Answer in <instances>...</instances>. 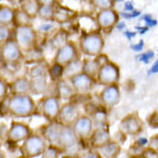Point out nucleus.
Segmentation results:
<instances>
[{"instance_id":"nucleus-1","label":"nucleus","mask_w":158,"mask_h":158,"mask_svg":"<svg viewBox=\"0 0 158 158\" xmlns=\"http://www.w3.org/2000/svg\"><path fill=\"white\" fill-rule=\"evenodd\" d=\"M3 101L6 113L17 118H27L37 112L36 102L31 95H12Z\"/></svg>"},{"instance_id":"nucleus-2","label":"nucleus","mask_w":158,"mask_h":158,"mask_svg":"<svg viewBox=\"0 0 158 158\" xmlns=\"http://www.w3.org/2000/svg\"><path fill=\"white\" fill-rule=\"evenodd\" d=\"M104 48V39L99 30L94 32L82 33L79 39V50L83 55L95 58L102 54Z\"/></svg>"},{"instance_id":"nucleus-3","label":"nucleus","mask_w":158,"mask_h":158,"mask_svg":"<svg viewBox=\"0 0 158 158\" xmlns=\"http://www.w3.org/2000/svg\"><path fill=\"white\" fill-rule=\"evenodd\" d=\"M48 148V142L41 134L33 133L27 139H25L19 147V150L24 158H35L41 156Z\"/></svg>"},{"instance_id":"nucleus-4","label":"nucleus","mask_w":158,"mask_h":158,"mask_svg":"<svg viewBox=\"0 0 158 158\" xmlns=\"http://www.w3.org/2000/svg\"><path fill=\"white\" fill-rule=\"evenodd\" d=\"M13 39L22 51H32L37 42V33L32 25L15 27L13 30Z\"/></svg>"},{"instance_id":"nucleus-5","label":"nucleus","mask_w":158,"mask_h":158,"mask_svg":"<svg viewBox=\"0 0 158 158\" xmlns=\"http://www.w3.org/2000/svg\"><path fill=\"white\" fill-rule=\"evenodd\" d=\"M61 101L56 95L44 96L39 100V110L41 115L49 122L57 121L61 109Z\"/></svg>"},{"instance_id":"nucleus-6","label":"nucleus","mask_w":158,"mask_h":158,"mask_svg":"<svg viewBox=\"0 0 158 158\" xmlns=\"http://www.w3.org/2000/svg\"><path fill=\"white\" fill-rule=\"evenodd\" d=\"M120 79V69L116 63L109 61L99 69V72L96 76V82L100 85L109 86L118 85Z\"/></svg>"},{"instance_id":"nucleus-7","label":"nucleus","mask_w":158,"mask_h":158,"mask_svg":"<svg viewBox=\"0 0 158 158\" xmlns=\"http://www.w3.org/2000/svg\"><path fill=\"white\" fill-rule=\"evenodd\" d=\"M79 59H80V57H79L78 48L76 47V44L73 41H69L67 44H64L56 51L54 62L65 68L74 61Z\"/></svg>"},{"instance_id":"nucleus-8","label":"nucleus","mask_w":158,"mask_h":158,"mask_svg":"<svg viewBox=\"0 0 158 158\" xmlns=\"http://www.w3.org/2000/svg\"><path fill=\"white\" fill-rule=\"evenodd\" d=\"M143 131V121L137 113H130L120 120L119 132L129 136H137Z\"/></svg>"},{"instance_id":"nucleus-9","label":"nucleus","mask_w":158,"mask_h":158,"mask_svg":"<svg viewBox=\"0 0 158 158\" xmlns=\"http://www.w3.org/2000/svg\"><path fill=\"white\" fill-rule=\"evenodd\" d=\"M120 16L119 12L116 10H106V11H98L95 16L96 23L98 29L104 33H110L119 22Z\"/></svg>"},{"instance_id":"nucleus-10","label":"nucleus","mask_w":158,"mask_h":158,"mask_svg":"<svg viewBox=\"0 0 158 158\" xmlns=\"http://www.w3.org/2000/svg\"><path fill=\"white\" fill-rule=\"evenodd\" d=\"M33 134V130L27 123L19 121H13L6 132V140L13 144L23 142Z\"/></svg>"},{"instance_id":"nucleus-11","label":"nucleus","mask_w":158,"mask_h":158,"mask_svg":"<svg viewBox=\"0 0 158 158\" xmlns=\"http://www.w3.org/2000/svg\"><path fill=\"white\" fill-rule=\"evenodd\" d=\"M0 52H1L2 58H3L4 64H18L23 58L22 50L20 49L19 45L13 38L0 47Z\"/></svg>"},{"instance_id":"nucleus-12","label":"nucleus","mask_w":158,"mask_h":158,"mask_svg":"<svg viewBox=\"0 0 158 158\" xmlns=\"http://www.w3.org/2000/svg\"><path fill=\"white\" fill-rule=\"evenodd\" d=\"M80 116V110L77 104L74 102H67L61 106L59 115L57 117V122L61 126L73 127V124Z\"/></svg>"},{"instance_id":"nucleus-13","label":"nucleus","mask_w":158,"mask_h":158,"mask_svg":"<svg viewBox=\"0 0 158 158\" xmlns=\"http://www.w3.org/2000/svg\"><path fill=\"white\" fill-rule=\"evenodd\" d=\"M121 93L118 85H113L109 86H103L99 94V100L103 108L106 110H111L117 106L120 101Z\"/></svg>"},{"instance_id":"nucleus-14","label":"nucleus","mask_w":158,"mask_h":158,"mask_svg":"<svg viewBox=\"0 0 158 158\" xmlns=\"http://www.w3.org/2000/svg\"><path fill=\"white\" fill-rule=\"evenodd\" d=\"M69 82L72 85L75 93L85 94L93 89L94 85L96 83V79L89 76L85 72H80L69 78Z\"/></svg>"},{"instance_id":"nucleus-15","label":"nucleus","mask_w":158,"mask_h":158,"mask_svg":"<svg viewBox=\"0 0 158 158\" xmlns=\"http://www.w3.org/2000/svg\"><path fill=\"white\" fill-rule=\"evenodd\" d=\"M94 123L90 116L81 115L73 124V130L79 140H89L94 131Z\"/></svg>"},{"instance_id":"nucleus-16","label":"nucleus","mask_w":158,"mask_h":158,"mask_svg":"<svg viewBox=\"0 0 158 158\" xmlns=\"http://www.w3.org/2000/svg\"><path fill=\"white\" fill-rule=\"evenodd\" d=\"M79 139L77 135L75 134L73 130V127L62 126L60 131L59 142H58V148L62 150L63 152L72 149L78 143Z\"/></svg>"},{"instance_id":"nucleus-17","label":"nucleus","mask_w":158,"mask_h":158,"mask_svg":"<svg viewBox=\"0 0 158 158\" xmlns=\"http://www.w3.org/2000/svg\"><path fill=\"white\" fill-rule=\"evenodd\" d=\"M61 127H62L61 124L55 121L49 122L41 129V136L47 140V142H49L50 146L58 147Z\"/></svg>"},{"instance_id":"nucleus-18","label":"nucleus","mask_w":158,"mask_h":158,"mask_svg":"<svg viewBox=\"0 0 158 158\" xmlns=\"http://www.w3.org/2000/svg\"><path fill=\"white\" fill-rule=\"evenodd\" d=\"M111 139V134H110L109 128H97L94 129L93 133H92L91 137L89 138V142H90L91 147L95 148V149H99L106 143H108Z\"/></svg>"},{"instance_id":"nucleus-19","label":"nucleus","mask_w":158,"mask_h":158,"mask_svg":"<svg viewBox=\"0 0 158 158\" xmlns=\"http://www.w3.org/2000/svg\"><path fill=\"white\" fill-rule=\"evenodd\" d=\"M12 95H31V82L27 76L19 77L9 85Z\"/></svg>"},{"instance_id":"nucleus-20","label":"nucleus","mask_w":158,"mask_h":158,"mask_svg":"<svg viewBox=\"0 0 158 158\" xmlns=\"http://www.w3.org/2000/svg\"><path fill=\"white\" fill-rule=\"evenodd\" d=\"M75 12L73 10L69 9L68 6H64L62 4H59L56 2L55 13H54V20L55 23H65L71 21L75 18Z\"/></svg>"},{"instance_id":"nucleus-21","label":"nucleus","mask_w":158,"mask_h":158,"mask_svg":"<svg viewBox=\"0 0 158 158\" xmlns=\"http://www.w3.org/2000/svg\"><path fill=\"white\" fill-rule=\"evenodd\" d=\"M97 151L103 158H117L121 153V146L116 140H110L108 143L99 148Z\"/></svg>"},{"instance_id":"nucleus-22","label":"nucleus","mask_w":158,"mask_h":158,"mask_svg":"<svg viewBox=\"0 0 158 158\" xmlns=\"http://www.w3.org/2000/svg\"><path fill=\"white\" fill-rule=\"evenodd\" d=\"M91 118L93 120L94 128H108V112L103 106L96 108L91 113Z\"/></svg>"},{"instance_id":"nucleus-23","label":"nucleus","mask_w":158,"mask_h":158,"mask_svg":"<svg viewBox=\"0 0 158 158\" xmlns=\"http://www.w3.org/2000/svg\"><path fill=\"white\" fill-rule=\"evenodd\" d=\"M75 91L65 80L61 79L58 82H56V96L59 99H71L75 95Z\"/></svg>"},{"instance_id":"nucleus-24","label":"nucleus","mask_w":158,"mask_h":158,"mask_svg":"<svg viewBox=\"0 0 158 158\" xmlns=\"http://www.w3.org/2000/svg\"><path fill=\"white\" fill-rule=\"evenodd\" d=\"M55 1L50 2H42L40 4L39 12H38V17L45 22H50L54 20V13H55Z\"/></svg>"},{"instance_id":"nucleus-25","label":"nucleus","mask_w":158,"mask_h":158,"mask_svg":"<svg viewBox=\"0 0 158 158\" xmlns=\"http://www.w3.org/2000/svg\"><path fill=\"white\" fill-rule=\"evenodd\" d=\"M40 4L41 1H37V0H24V1H20V9L33 20L38 17Z\"/></svg>"},{"instance_id":"nucleus-26","label":"nucleus","mask_w":158,"mask_h":158,"mask_svg":"<svg viewBox=\"0 0 158 158\" xmlns=\"http://www.w3.org/2000/svg\"><path fill=\"white\" fill-rule=\"evenodd\" d=\"M102 65L100 64L98 58L95 57L93 59H85L82 60V72L88 74L89 76L96 79V76L99 72V69Z\"/></svg>"},{"instance_id":"nucleus-27","label":"nucleus","mask_w":158,"mask_h":158,"mask_svg":"<svg viewBox=\"0 0 158 158\" xmlns=\"http://www.w3.org/2000/svg\"><path fill=\"white\" fill-rule=\"evenodd\" d=\"M47 79H48V76H42V77L30 79L31 93L35 94V95H39V94L44 93V92L49 89V85H48Z\"/></svg>"},{"instance_id":"nucleus-28","label":"nucleus","mask_w":158,"mask_h":158,"mask_svg":"<svg viewBox=\"0 0 158 158\" xmlns=\"http://www.w3.org/2000/svg\"><path fill=\"white\" fill-rule=\"evenodd\" d=\"M14 16H15V9L0 4V25H6L10 27L14 22Z\"/></svg>"},{"instance_id":"nucleus-29","label":"nucleus","mask_w":158,"mask_h":158,"mask_svg":"<svg viewBox=\"0 0 158 158\" xmlns=\"http://www.w3.org/2000/svg\"><path fill=\"white\" fill-rule=\"evenodd\" d=\"M70 41L69 40V33L68 31L63 30V29H59L58 31H56V33L54 34V36L51 38L50 43L54 49L57 51L58 49H60L61 47H63L64 44Z\"/></svg>"},{"instance_id":"nucleus-30","label":"nucleus","mask_w":158,"mask_h":158,"mask_svg":"<svg viewBox=\"0 0 158 158\" xmlns=\"http://www.w3.org/2000/svg\"><path fill=\"white\" fill-rule=\"evenodd\" d=\"M31 22H32V19L21 9H15L14 22H13V25L15 27H30Z\"/></svg>"},{"instance_id":"nucleus-31","label":"nucleus","mask_w":158,"mask_h":158,"mask_svg":"<svg viewBox=\"0 0 158 158\" xmlns=\"http://www.w3.org/2000/svg\"><path fill=\"white\" fill-rule=\"evenodd\" d=\"M64 70H65L64 67L58 64V63L53 62V64L49 67L48 76H49L53 82H58V81L62 79L63 75H64Z\"/></svg>"},{"instance_id":"nucleus-32","label":"nucleus","mask_w":158,"mask_h":158,"mask_svg":"<svg viewBox=\"0 0 158 158\" xmlns=\"http://www.w3.org/2000/svg\"><path fill=\"white\" fill-rule=\"evenodd\" d=\"M48 71H49V68L47 65L42 64V63H37L29 70V77L30 79H32L42 77V76H48Z\"/></svg>"},{"instance_id":"nucleus-33","label":"nucleus","mask_w":158,"mask_h":158,"mask_svg":"<svg viewBox=\"0 0 158 158\" xmlns=\"http://www.w3.org/2000/svg\"><path fill=\"white\" fill-rule=\"evenodd\" d=\"M91 3L96 9H98V11H106V10L114 9L116 1H113V0H93V1H91Z\"/></svg>"},{"instance_id":"nucleus-34","label":"nucleus","mask_w":158,"mask_h":158,"mask_svg":"<svg viewBox=\"0 0 158 158\" xmlns=\"http://www.w3.org/2000/svg\"><path fill=\"white\" fill-rule=\"evenodd\" d=\"M62 150H60L58 147L54 146H48V148L45 149V151L43 152V154L41 155V158H59L60 155L62 154Z\"/></svg>"},{"instance_id":"nucleus-35","label":"nucleus","mask_w":158,"mask_h":158,"mask_svg":"<svg viewBox=\"0 0 158 158\" xmlns=\"http://www.w3.org/2000/svg\"><path fill=\"white\" fill-rule=\"evenodd\" d=\"M13 38V31L10 27L0 25V47Z\"/></svg>"},{"instance_id":"nucleus-36","label":"nucleus","mask_w":158,"mask_h":158,"mask_svg":"<svg viewBox=\"0 0 158 158\" xmlns=\"http://www.w3.org/2000/svg\"><path fill=\"white\" fill-rule=\"evenodd\" d=\"M9 91H10L9 85H7L3 79L0 78V100L3 101L4 99H6V96H7Z\"/></svg>"},{"instance_id":"nucleus-37","label":"nucleus","mask_w":158,"mask_h":158,"mask_svg":"<svg viewBox=\"0 0 158 158\" xmlns=\"http://www.w3.org/2000/svg\"><path fill=\"white\" fill-rule=\"evenodd\" d=\"M154 55H155V53L153 52V51H147V52L142 53L141 55H139L138 60L141 61V62H143V63H148L150 60L153 59Z\"/></svg>"},{"instance_id":"nucleus-38","label":"nucleus","mask_w":158,"mask_h":158,"mask_svg":"<svg viewBox=\"0 0 158 158\" xmlns=\"http://www.w3.org/2000/svg\"><path fill=\"white\" fill-rule=\"evenodd\" d=\"M142 20L146 22V27H149V29L157 25V20H155L153 18L152 15H143V16H142Z\"/></svg>"},{"instance_id":"nucleus-39","label":"nucleus","mask_w":158,"mask_h":158,"mask_svg":"<svg viewBox=\"0 0 158 158\" xmlns=\"http://www.w3.org/2000/svg\"><path fill=\"white\" fill-rule=\"evenodd\" d=\"M141 15V12L138 11V10H134L133 12L131 13H126V12H119V16L123 17L126 19H131V18H136V17H139Z\"/></svg>"},{"instance_id":"nucleus-40","label":"nucleus","mask_w":158,"mask_h":158,"mask_svg":"<svg viewBox=\"0 0 158 158\" xmlns=\"http://www.w3.org/2000/svg\"><path fill=\"white\" fill-rule=\"evenodd\" d=\"M52 30H55V22L54 21L45 22V23H43L41 27H39V31H40V32L45 33V34L50 33Z\"/></svg>"},{"instance_id":"nucleus-41","label":"nucleus","mask_w":158,"mask_h":158,"mask_svg":"<svg viewBox=\"0 0 158 158\" xmlns=\"http://www.w3.org/2000/svg\"><path fill=\"white\" fill-rule=\"evenodd\" d=\"M148 123H149L150 127L154 129L158 128V112H155L151 116L148 117Z\"/></svg>"},{"instance_id":"nucleus-42","label":"nucleus","mask_w":158,"mask_h":158,"mask_svg":"<svg viewBox=\"0 0 158 158\" xmlns=\"http://www.w3.org/2000/svg\"><path fill=\"white\" fill-rule=\"evenodd\" d=\"M142 158H158V152L147 147L142 153Z\"/></svg>"},{"instance_id":"nucleus-43","label":"nucleus","mask_w":158,"mask_h":158,"mask_svg":"<svg viewBox=\"0 0 158 158\" xmlns=\"http://www.w3.org/2000/svg\"><path fill=\"white\" fill-rule=\"evenodd\" d=\"M148 148H151V149L155 150V151L158 152V134L153 135L151 138L149 139V144H148Z\"/></svg>"},{"instance_id":"nucleus-44","label":"nucleus","mask_w":158,"mask_h":158,"mask_svg":"<svg viewBox=\"0 0 158 158\" xmlns=\"http://www.w3.org/2000/svg\"><path fill=\"white\" fill-rule=\"evenodd\" d=\"M81 158H103V157L101 156L100 153L98 151H96V150H89L88 152L82 155Z\"/></svg>"},{"instance_id":"nucleus-45","label":"nucleus","mask_w":158,"mask_h":158,"mask_svg":"<svg viewBox=\"0 0 158 158\" xmlns=\"http://www.w3.org/2000/svg\"><path fill=\"white\" fill-rule=\"evenodd\" d=\"M143 45H144L143 40H140V41H138L137 43H135V44H132L131 45V49L133 50L134 52L139 53V52H141L142 49H143Z\"/></svg>"},{"instance_id":"nucleus-46","label":"nucleus","mask_w":158,"mask_h":158,"mask_svg":"<svg viewBox=\"0 0 158 158\" xmlns=\"http://www.w3.org/2000/svg\"><path fill=\"white\" fill-rule=\"evenodd\" d=\"M123 10H124V12H126V13L133 12L135 10L134 9V3H133V2H131V1L126 2V3H124V6H123Z\"/></svg>"},{"instance_id":"nucleus-47","label":"nucleus","mask_w":158,"mask_h":158,"mask_svg":"<svg viewBox=\"0 0 158 158\" xmlns=\"http://www.w3.org/2000/svg\"><path fill=\"white\" fill-rule=\"evenodd\" d=\"M7 129L6 126L4 123H0V139L2 138V137L6 136V132H7Z\"/></svg>"},{"instance_id":"nucleus-48","label":"nucleus","mask_w":158,"mask_h":158,"mask_svg":"<svg viewBox=\"0 0 158 158\" xmlns=\"http://www.w3.org/2000/svg\"><path fill=\"white\" fill-rule=\"evenodd\" d=\"M123 35L128 38L129 40H131L132 38H134L135 36H136V32H131V31L127 30V31H124V32H123Z\"/></svg>"},{"instance_id":"nucleus-49","label":"nucleus","mask_w":158,"mask_h":158,"mask_svg":"<svg viewBox=\"0 0 158 158\" xmlns=\"http://www.w3.org/2000/svg\"><path fill=\"white\" fill-rule=\"evenodd\" d=\"M135 30L137 31V33H139V34L143 35L144 33H147L150 29H149V27H138V25H137V27H135Z\"/></svg>"},{"instance_id":"nucleus-50","label":"nucleus","mask_w":158,"mask_h":158,"mask_svg":"<svg viewBox=\"0 0 158 158\" xmlns=\"http://www.w3.org/2000/svg\"><path fill=\"white\" fill-rule=\"evenodd\" d=\"M156 73H158V63L155 62L153 64V67L151 68V70L149 71V75L150 74H156Z\"/></svg>"},{"instance_id":"nucleus-51","label":"nucleus","mask_w":158,"mask_h":158,"mask_svg":"<svg viewBox=\"0 0 158 158\" xmlns=\"http://www.w3.org/2000/svg\"><path fill=\"white\" fill-rule=\"evenodd\" d=\"M124 27H126V23H124V22H121V21H119L116 25V29L119 30V31L124 30Z\"/></svg>"},{"instance_id":"nucleus-52","label":"nucleus","mask_w":158,"mask_h":158,"mask_svg":"<svg viewBox=\"0 0 158 158\" xmlns=\"http://www.w3.org/2000/svg\"><path fill=\"white\" fill-rule=\"evenodd\" d=\"M4 64V61H3V58H2V55H1V52H0V68Z\"/></svg>"},{"instance_id":"nucleus-53","label":"nucleus","mask_w":158,"mask_h":158,"mask_svg":"<svg viewBox=\"0 0 158 158\" xmlns=\"http://www.w3.org/2000/svg\"><path fill=\"white\" fill-rule=\"evenodd\" d=\"M0 158H6V153H4L3 151H2L1 149H0Z\"/></svg>"},{"instance_id":"nucleus-54","label":"nucleus","mask_w":158,"mask_h":158,"mask_svg":"<svg viewBox=\"0 0 158 158\" xmlns=\"http://www.w3.org/2000/svg\"><path fill=\"white\" fill-rule=\"evenodd\" d=\"M63 158H81L79 156H74V155H70V156H64Z\"/></svg>"},{"instance_id":"nucleus-55","label":"nucleus","mask_w":158,"mask_h":158,"mask_svg":"<svg viewBox=\"0 0 158 158\" xmlns=\"http://www.w3.org/2000/svg\"><path fill=\"white\" fill-rule=\"evenodd\" d=\"M2 104H3V101L0 100V113H1V111H2V106H2Z\"/></svg>"},{"instance_id":"nucleus-56","label":"nucleus","mask_w":158,"mask_h":158,"mask_svg":"<svg viewBox=\"0 0 158 158\" xmlns=\"http://www.w3.org/2000/svg\"><path fill=\"white\" fill-rule=\"evenodd\" d=\"M129 158H142V156H134V157H129Z\"/></svg>"}]
</instances>
